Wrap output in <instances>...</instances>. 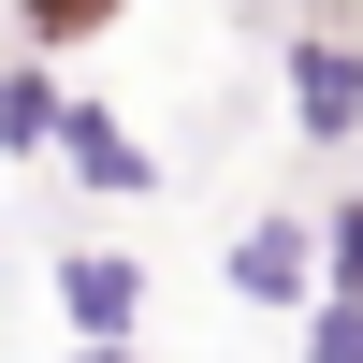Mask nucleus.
<instances>
[{
	"label": "nucleus",
	"instance_id": "nucleus-1",
	"mask_svg": "<svg viewBox=\"0 0 363 363\" xmlns=\"http://www.w3.org/2000/svg\"><path fill=\"white\" fill-rule=\"evenodd\" d=\"M277 87H291V131L335 160V145H363V29H335V15H306L277 44Z\"/></svg>",
	"mask_w": 363,
	"mask_h": 363
},
{
	"label": "nucleus",
	"instance_id": "nucleus-2",
	"mask_svg": "<svg viewBox=\"0 0 363 363\" xmlns=\"http://www.w3.org/2000/svg\"><path fill=\"white\" fill-rule=\"evenodd\" d=\"M44 160L73 174V189H102V203H145V189H160V145H145L102 87H58V145H44Z\"/></svg>",
	"mask_w": 363,
	"mask_h": 363
},
{
	"label": "nucleus",
	"instance_id": "nucleus-3",
	"mask_svg": "<svg viewBox=\"0 0 363 363\" xmlns=\"http://www.w3.org/2000/svg\"><path fill=\"white\" fill-rule=\"evenodd\" d=\"M218 291H233V306H262V320H291V306L320 291V218H306V203H262V218L218 247Z\"/></svg>",
	"mask_w": 363,
	"mask_h": 363
},
{
	"label": "nucleus",
	"instance_id": "nucleus-4",
	"mask_svg": "<svg viewBox=\"0 0 363 363\" xmlns=\"http://www.w3.org/2000/svg\"><path fill=\"white\" fill-rule=\"evenodd\" d=\"M44 291H58V335H73V349H131L145 335V262L131 247H58Z\"/></svg>",
	"mask_w": 363,
	"mask_h": 363
},
{
	"label": "nucleus",
	"instance_id": "nucleus-5",
	"mask_svg": "<svg viewBox=\"0 0 363 363\" xmlns=\"http://www.w3.org/2000/svg\"><path fill=\"white\" fill-rule=\"evenodd\" d=\"M58 145V58H0V160Z\"/></svg>",
	"mask_w": 363,
	"mask_h": 363
},
{
	"label": "nucleus",
	"instance_id": "nucleus-6",
	"mask_svg": "<svg viewBox=\"0 0 363 363\" xmlns=\"http://www.w3.org/2000/svg\"><path fill=\"white\" fill-rule=\"evenodd\" d=\"M291 363H363V291H306L291 306Z\"/></svg>",
	"mask_w": 363,
	"mask_h": 363
},
{
	"label": "nucleus",
	"instance_id": "nucleus-7",
	"mask_svg": "<svg viewBox=\"0 0 363 363\" xmlns=\"http://www.w3.org/2000/svg\"><path fill=\"white\" fill-rule=\"evenodd\" d=\"M320 291H363V189L320 203Z\"/></svg>",
	"mask_w": 363,
	"mask_h": 363
},
{
	"label": "nucleus",
	"instance_id": "nucleus-8",
	"mask_svg": "<svg viewBox=\"0 0 363 363\" xmlns=\"http://www.w3.org/2000/svg\"><path fill=\"white\" fill-rule=\"evenodd\" d=\"M0 15H15V0H0Z\"/></svg>",
	"mask_w": 363,
	"mask_h": 363
}]
</instances>
